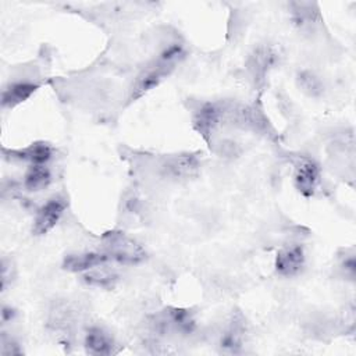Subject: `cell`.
<instances>
[{
  "label": "cell",
  "instance_id": "ffe728a7",
  "mask_svg": "<svg viewBox=\"0 0 356 356\" xmlns=\"http://www.w3.org/2000/svg\"><path fill=\"white\" fill-rule=\"evenodd\" d=\"M342 267H343V270H345L346 273H349V275L353 277V274H355V259L350 256L348 260H345V261L342 263Z\"/></svg>",
  "mask_w": 356,
  "mask_h": 356
},
{
  "label": "cell",
  "instance_id": "5bb4252c",
  "mask_svg": "<svg viewBox=\"0 0 356 356\" xmlns=\"http://www.w3.org/2000/svg\"><path fill=\"white\" fill-rule=\"evenodd\" d=\"M51 182V172L46 164H31L24 177V186L29 192H39Z\"/></svg>",
  "mask_w": 356,
  "mask_h": 356
},
{
  "label": "cell",
  "instance_id": "6da1fadb",
  "mask_svg": "<svg viewBox=\"0 0 356 356\" xmlns=\"http://www.w3.org/2000/svg\"><path fill=\"white\" fill-rule=\"evenodd\" d=\"M185 57V50L179 43H171L159 54V57L145 67L129 89V102L140 99L143 95L159 86V83L167 78L175 68V65Z\"/></svg>",
  "mask_w": 356,
  "mask_h": 356
},
{
  "label": "cell",
  "instance_id": "4fadbf2b",
  "mask_svg": "<svg viewBox=\"0 0 356 356\" xmlns=\"http://www.w3.org/2000/svg\"><path fill=\"white\" fill-rule=\"evenodd\" d=\"M10 154L13 159L29 161L31 164H46L53 156V149L44 142H35L28 147L11 150Z\"/></svg>",
  "mask_w": 356,
  "mask_h": 356
},
{
  "label": "cell",
  "instance_id": "7c38bea8",
  "mask_svg": "<svg viewBox=\"0 0 356 356\" xmlns=\"http://www.w3.org/2000/svg\"><path fill=\"white\" fill-rule=\"evenodd\" d=\"M85 350L90 355H110L113 353L114 341L111 335L100 327L88 328L83 339Z\"/></svg>",
  "mask_w": 356,
  "mask_h": 356
},
{
  "label": "cell",
  "instance_id": "8992f818",
  "mask_svg": "<svg viewBox=\"0 0 356 356\" xmlns=\"http://www.w3.org/2000/svg\"><path fill=\"white\" fill-rule=\"evenodd\" d=\"M65 202L61 197L49 199L38 211L33 220V234L44 235L56 227L65 211Z\"/></svg>",
  "mask_w": 356,
  "mask_h": 356
},
{
  "label": "cell",
  "instance_id": "3957f363",
  "mask_svg": "<svg viewBox=\"0 0 356 356\" xmlns=\"http://www.w3.org/2000/svg\"><path fill=\"white\" fill-rule=\"evenodd\" d=\"M153 327L160 334L188 335L193 332L196 320L191 310L184 307H167L153 318Z\"/></svg>",
  "mask_w": 356,
  "mask_h": 356
},
{
  "label": "cell",
  "instance_id": "30bf717a",
  "mask_svg": "<svg viewBox=\"0 0 356 356\" xmlns=\"http://www.w3.org/2000/svg\"><path fill=\"white\" fill-rule=\"evenodd\" d=\"M222 115L224 111L218 104L207 103L203 107H200V110L196 113L195 128L206 140H209L216 128L220 125Z\"/></svg>",
  "mask_w": 356,
  "mask_h": 356
},
{
  "label": "cell",
  "instance_id": "d6986e66",
  "mask_svg": "<svg viewBox=\"0 0 356 356\" xmlns=\"http://www.w3.org/2000/svg\"><path fill=\"white\" fill-rule=\"evenodd\" d=\"M14 317V310L8 306H3L1 309V321L6 324V323H10Z\"/></svg>",
  "mask_w": 356,
  "mask_h": 356
},
{
  "label": "cell",
  "instance_id": "5b68a950",
  "mask_svg": "<svg viewBox=\"0 0 356 356\" xmlns=\"http://www.w3.org/2000/svg\"><path fill=\"white\" fill-rule=\"evenodd\" d=\"M306 263L305 250L300 245H288L277 252L274 267L275 271L282 277L298 275Z\"/></svg>",
  "mask_w": 356,
  "mask_h": 356
},
{
  "label": "cell",
  "instance_id": "ba28073f",
  "mask_svg": "<svg viewBox=\"0 0 356 356\" xmlns=\"http://www.w3.org/2000/svg\"><path fill=\"white\" fill-rule=\"evenodd\" d=\"M277 61V53L270 46H259L253 50L248 60V68L252 78L259 82L263 81L267 72L273 68Z\"/></svg>",
  "mask_w": 356,
  "mask_h": 356
},
{
  "label": "cell",
  "instance_id": "ac0fdd59",
  "mask_svg": "<svg viewBox=\"0 0 356 356\" xmlns=\"http://www.w3.org/2000/svg\"><path fill=\"white\" fill-rule=\"evenodd\" d=\"M0 353L4 355V356H8V355H18L21 353V349H18V345H15L11 339L10 341H6L4 338L1 339V349H0Z\"/></svg>",
  "mask_w": 356,
  "mask_h": 356
},
{
  "label": "cell",
  "instance_id": "2e32d148",
  "mask_svg": "<svg viewBox=\"0 0 356 356\" xmlns=\"http://www.w3.org/2000/svg\"><path fill=\"white\" fill-rule=\"evenodd\" d=\"M296 82H298V86L302 89V92H305L307 96L317 97L323 93V89H324L323 82L312 71H307V70L299 71L296 75Z\"/></svg>",
  "mask_w": 356,
  "mask_h": 356
},
{
  "label": "cell",
  "instance_id": "9a60e30c",
  "mask_svg": "<svg viewBox=\"0 0 356 356\" xmlns=\"http://www.w3.org/2000/svg\"><path fill=\"white\" fill-rule=\"evenodd\" d=\"M243 327L239 323H232L220 339V348L227 353H239L243 346Z\"/></svg>",
  "mask_w": 356,
  "mask_h": 356
},
{
  "label": "cell",
  "instance_id": "52a82bcc",
  "mask_svg": "<svg viewBox=\"0 0 356 356\" xmlns=\"http://www.w3.org/2000/svg\"><path fill=\"white\" fill-rule=\"evenodd\" d=\"M161 170L163 174L171 179H189L199 172V161L192 154H179L165 160Z\"/></svg>",
  "mask_w": 356,
  "mask_h": 356
},
{
  "label": "cell",
  "instance_id": "7a4b0ae2",
  "mask_svg": "<svg viewBox=\"0 0 356 356\" xmlns=\"http://www.w3.org/2000/svg\"><path fill=\"white\" fill-rule=\"evenodd\" d=\"M103 253L108 260L120 264L135 266L146 259V250L140 243L121 231H108L102 238Z\"/></svg>",
  "mask_w": 356,
  "mask_h": 356
},
{
  "label": "cell",
  "instance_id": "8fae6325",
  "mask_svg": "<svg viewBox=\"0 0 356 356\" xmlns=\"http://www.w3.org/2000/svg\"><path fill=\"white\" fill-rule=\"evenodd\" d=\"M108 261V257L103 252H83L72 253L64 259L63 267L72 273H85Z\"/></svg>",
  "mask_w": 356,
  "mask_h": 356
},
{
  "label": "cell",
  "instance_id": "e0dca14e",
  "mask_svg": "<svg viewBox=\"0 0 356 356\" xmlns=\"http://www.w3.org/2000/svg\"><path fill=\"white\" fill-rule=\"evenodd\" d=\"M82 280L85 284L92 285V286H97V288H113L114 284L117 282L118 277L117 274L107 271L104 268L96 270L92 268L89 271H85V274L82 275Z\"/></svg>",
  "mask_w": 356,
  "mask_h": 356
},
{
  "label": "cell",
  "instance_id": "277c9868",
  "mask_svg": "<svg viewBox=\"0 0 356 356\" xmlns=\"http://www.w3.org/2000/svg\"><path fill=\"white\" fill-rule=\"evenodd\" d=\"M320 165L309 157H300L295 164L293 184L295 188L306 197H310L316 193L320 184Z\"/></svg>",
  "mask_w": 356,
  "mask_h": 356
},
{
  "label": "cell",
  "instance_id": "9c48e42d",
  "mask_svg": "<svg viewBox=\"0 0 356 356\" xmlns=\"http://www.w3.org/2000/svg\"><path fill=\"white\" fill-rule=\"evenodd\" d=\"M39 85L32 81H14L4 86L1 92V107L13 108L26 102L36 90Z\"/></svg>",
  "mask_w": 356,
  "mask_h": 356
}]
</instances>
